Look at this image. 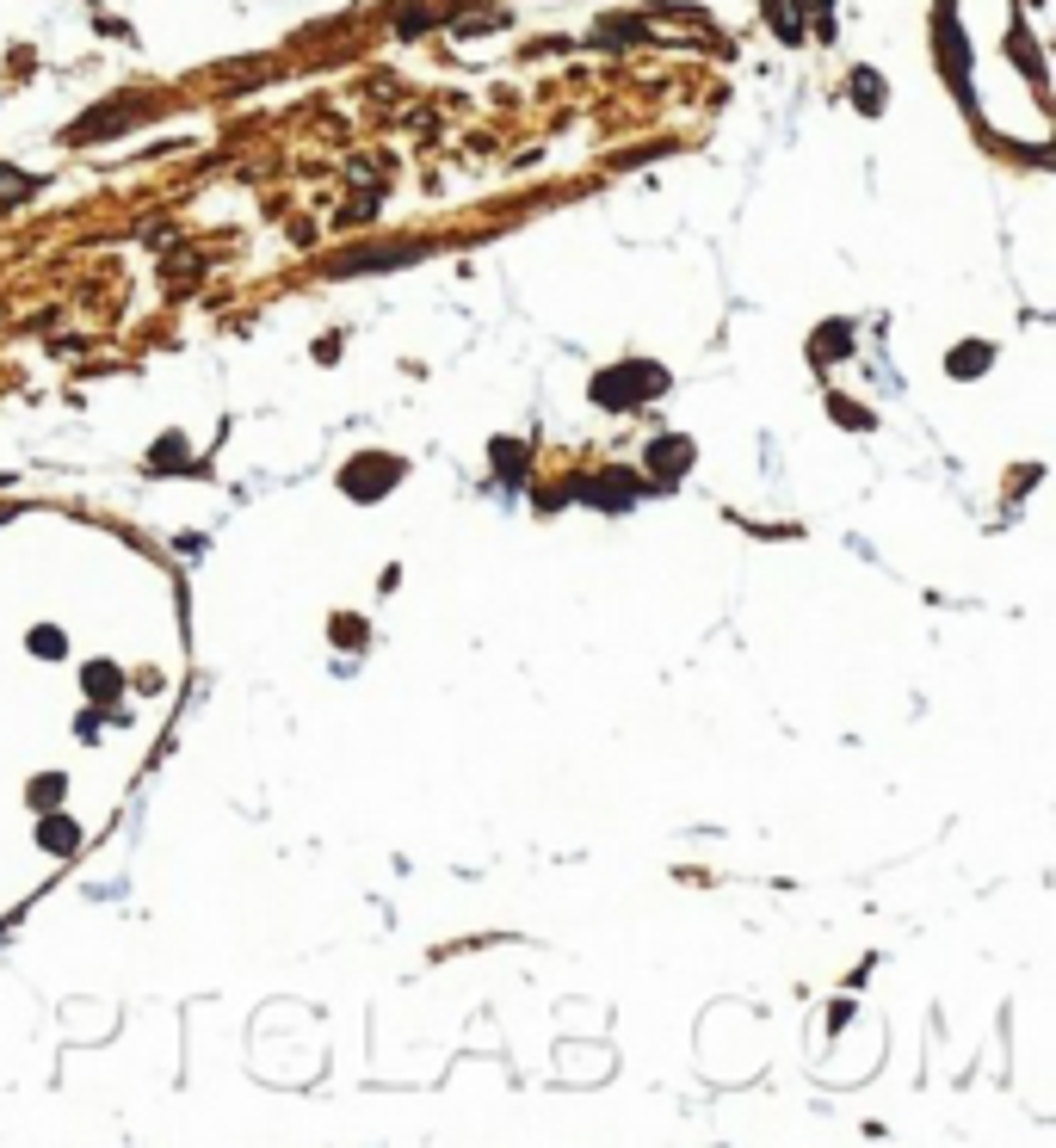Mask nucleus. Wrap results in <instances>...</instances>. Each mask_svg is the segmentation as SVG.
Wrapping results in <instances>:
<instances>
[{
    "label": "nucleus",
    "instance_id": "nucleus-1",
    "mask_svg": "<svg viewBox=\"0 0 1056 1148\" xmlns=\"http://www.w3.org/2000/svg\"><path fill=\"white\" fill-rule=\"evenodd\" d=\"M44 840H49V846H75V827H62V821H49V834H44Z\"/></svg>",
    "mask_w": 1056,
    "mask_h": 1148
}]
</instances>
